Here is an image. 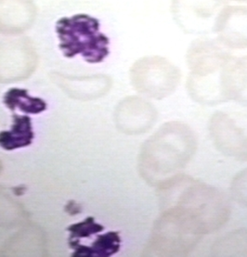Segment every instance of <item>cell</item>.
<instances>
[{
    "mask_svg": "<svg viewBox=\"0 0 247 257\" xmlns=\"http://www.w3.org/2000/svg\"><path fill=\"white\" fill-rule=\"evenodd\" d=\"M157 188L162 213L195 236L214 232L229 220V200L215 187L179 174Z\"/></svg>",
    "mask_w": 247,
    "mask_h": 257,
    "instance_id": "cell-1",
    "label": "cell"
},
{
    "mask_svg": "<svg viewBox=\"0 0 247 257\" xmlns=\"http://www.w3.org/2000/svg\"><path fill=\"white\" fill-rule=\"evenodd\" d=\"M197 150V139L188 124L171 121L163 124L143 144L139 170L147 183L158 187L179 175Z\"/></svg>",
    "mask_w": 247,
    "mask_h": 257,
    "instance_id": "cell-2",
    "label": "cell"
},
{
    "mask_svg": "<svg viewBox=\"0 0 247 257\" xmlns=\"http://www.w3.org/2000/svg\"><path fill=\"white\" fill-rule=\"evenodd\" d=\"M217 39L198 38L189 47L186 61L190 69L186 87L197 103L215 106L228 99L224 89V74L234 57Z\"/></svg>",
    "mask_w": 247,
    "mask_h": 257,
    "instance_id": "cell-3",
    "label": "cell"
},
{
    "mask_svg": "<svg viewBox=\"0 0 247 257\" xmlns=\"http://www.w3.org/2000/svg\"><path fill=\"white\" fill-rule=\"evenodd\" d=\"M99 26L98 19L84 13L60 19L55 30L63 56L72 59L80 55L89 63L104 61L110 54V39Z\"/></svg>",
    "mask_w": 247,
    "mask_h": 257,
    "instance_id": "cell-4",
    "label": "cell"
},
{
    "mask_svg": "<svg viewBox=\"0 0 247 257\" xmlns=\"http://www.w3.org/2000/svg\"><path fill=\"white\" fill-rule=\"evenodd\" d=\"M130 79L137 91L160 100L178 88L181 72L169 60L161 56H147L138 60L130 70Z\"/></svg>",
    "mask_w": 247,
    "mask_h": 257,
    "instance_id": "cell-5",
    "label": "cell"
},
{
    "mask_svg": "<svg viewBox=\"0 0 247 257\" xmlns=\"http://www.w3.org/2000/svg\"><path fill=\"white\" fill-rule=\"evenodd\" d=\"M229 0H171L172 18L187 34L213 31L216 17Z\"/></svg>",
    "mask_w": 247,
    "mask_h": 257,
    "instance_id": "cell-6",
    "label": "cell"
},
{
    "mask_svg": "<svg viewBox=\"0 0 247 257\" xmlns=\"http://www.w3.org/2000/svg\"><path fill=\"white\" fill-rule=\"evenodd\" d=\"M200 237L189 232L179 222L161 214L155 222L146 252L150 255H182L192 251Z\"/></svg>",
    "mask_w": 247,
    "mask_h": 257,
    "instance_id": "cell-7",
    "label": "cell"
},
{
    "mask_svg": "<svg viewBox=\"0 0 247 257\" xmlns=\"http://www.w3.org/2000/svg\"><path fill=\"white\" fill-rule=\"evenodd\" d=\"M208 129L220 153L229 158L247 162V136L227 113L215 112L208 122Z\"/></svg>",
    "mask_w": 247,
    "mask_h": 257,
    "instance_id": "cell-8",
    "label": "cell"
},
{
    "mask_svg": "<svg viewBox=\"0 0 247 257\" xmlns=\"http://www.w3.org/2000/svg\"><path fill=\"white\" fill-rule=\"evenodd\" d=\"M115 119L118 128L124 133L141 135L155 125L158 119V111L144 98L129 97L118 105Z\"/></svg>",
    "mask_w": 247,
    "mask_h": 257,
    "instance_id": "cell-9",
    "label": "cell"
},
{
    "mask_svg": "<svg viewBox=\"0 0 247 257\" xmlns=\"http://www.w3.org/2000/svg\"><path fill=\"white\" fill-rule=\"evenodd\" d=\"M213 32L227 49H247V7H224L216 17Z\"/></svg>",
    "mask_w": 247,
    "mask_h": 257,
    "instance_id": "cell-10",
    "label": "cell"
},
{
    "mask_svg": "<svg viewBox=\"0 0 247 257\" xmlns=\"http://www.w3.org/2000/svg\"><path fill=\"white\" fill-rule=\"evenodd\" d=\"M224 89L228 101L247 106V56L229 61L224 74Z\"/></svg>",
    "mask_w": 247,
    "mask_h": 257,
    "instance_id": "cell-11",
    "label": "cell"
},
{
    "mask_svg": "<svg viewBox=\"0 0 247 257\" xmlns=\"http://www.w3.org/2000/svg\"><path fill=\"white\" fill-rule=\"evenodd\" d=\"M13 119L11 129L0 132V147L6 151L27 147L35 137L30 117L13 113Z\"/></svg>",
    "mask_w": 247,
    "mask_h": 257,
    "instance_id": "cell-12",
    "label": "cell"
},
{
    "mask_svg": "<svg viewBox=\"0 0 247 257\" xmlns=\"http://www.w3.org/2000/svg\"><path fill=\"white\" fill-rule=\"evenodd\" d=\"M69 246L74 250V257L111 256L120 251L121 237L118 231H109L98 236L89 246L81 243Z\"/></svg>",
    "mask_w": 247,
    "mask_h": 257,
    "instance_id": "cell-13",
    "label": "cell"
},
{
    "mask_svg": "<svg viewBox=\"0 0 247 257\" xmlns=\"http://www.w3.org/2000/svg\"><path fill=\"white\" fill-rule=\"evenodd\" d=\"M3 103L13 111L19 109L25 113L31 114H38L47 110V103L44 99L32 97L26 89L17 87L11 88L4 94Z\"/></svg>",
    "mask_w": 247,
    "mask_h": 257,
    "instance_id": "cell-14",
    "label": "cell"
},
{
    "mask_svg": "<svg viewBox=\"0 0 247 257\" xmlns=\"http://www.w3.org/2000/svg\"><path fill=\"white\" fill-rule=\"evenodd\" d=\"M216 252L224 255L241 254L247 252V232L231 233L229 237L223 238L221 244H217Z\"/></svg>",
    "mask_w": 247,
    "mask_h": 257,
    "instance_id": "cell-15",
    "label": "cell"
},
{
    "mask_svg": "<svg viewBox=\"0 0 247 257\" xmlns=\"http://www.w3.org/2000/svg\"><path fill=\"white\" fill-rule=\"evenodd\" d=\"M70 232L69 241H77L82 239L90 238L94 234L101 232L104 230V227L95 222L92 216L86 218L83 222L73 224L67 227Z\"/></svg>",
    "mask_w": 247,
    "mask_h": 257,
    "instance_id": "cell-16",
    "label": "cell"
},
{
    "mask_svg": "<svg viewBox=\"0 0 247 257\" xmlns=\"http://www.w3.org/2000/svg\"><path fill=\"white\" fill-rule=\"evenodd\" d=\"M230 192L236 202L247 207V168L239 172L230 184Z\"/></svg>",
    "mask_w": 247,
    "mask_h": 257,
    "instance_id": "cell-17",
    "label": "cell"
},
{
    "mask_svg": "<svg viewBox=\"0 0 247 257\" xmlns=\"http://www.w3.org/2000/svg\"><path fill=\"white\" fill-rule=\"evenodd\" d=\"M235 2H239V3H247V0H232Z\"/></svg>",
    "mask_w": 247,
    "mask_h": 257,
    "instance_id": "cell-18",
    "label": "cell"
}]
</instances>
